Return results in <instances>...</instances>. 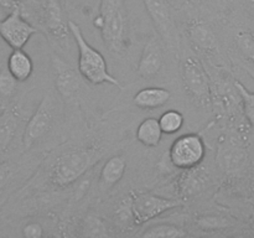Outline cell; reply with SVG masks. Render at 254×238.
I'll return each mask as SVG.
<instances>
[{"mask_svg":"<svg viewBox=\"0 0 254 238\" xmlns=\"http://www.w3.org/2000/svg\"><path fill=\"white\" fill-rule=\"evenodd\" d=\"M68 29L78 49V73L82 78L92 84L108 83L122 88L118 79L109 73L108 64L103 55L84 39L81 27L72 20H68Z\"/></svg>","mask_w":254,"mask_h":238,"instance_id":"obj_1","label":"cell"},{"mask_svg":"<svg viewBox=\"0 0 254 238\" xmlns=\"http://www.w3.org/2000/svg\"><path fill=\"white\" fill-rule=\"evenodd\" d=\"M93 25L101 31L104 46L114 54L124 50L127 35V10L123 0H101L99 14Z\"/></svg>","mask_w":254,"mask_h":238,"instance_id":"obj_2","label":"cell"},{"mask_svg":"<svg viewBox=\"0 0 254 238\" xmlns=\"http://www.w3.org/2000/svg\"><path fill=\"white\" fill-rule=\"evenodd\" d=\"M102 156L98 148L72 149L57 159L50 180L57 187H64L78 180Z\"/></svg>","mask_w":254,"mask_h":238,"instance_id":"obj_3","label":"cell"},{"mask_svg":"<svg viewBox=\"0 0 254 238\" xmlns=\"http://www.w3.org/2000/svg\"><path fill=\"white\" fill-rule=\"evenodd\" d=\"M181 78L189 97L197 106L208 108L212 102L210 78L197 57L190 56L184 60L181 64Z\"/></svg>","mask_w":254,"mask_h":238,"instance_id":"obj_4","label":"cell"},{"mask_svg":"<svg viewBox=\"0 0 254 238\" xmlns=\"http://www.w3.org/2000/svg\"><path fill=\"white\" fill-rule=\"evenodd\" d=\"M143 2L160 39L171 52L179 55L180 35H179L178 25L173 16L169 1L166 0H143Z\"/></svg>","mask_w":254,"mask_h":238,"instance_id":"obj_5","label":"cell"},{"mask_svg":"<svg viewBox=\"0 0 254 238\" xmlns=\"http://www.w3.org/2000/svg\"><path fill=\"white\" fill-rule=\"evenodd\" d=\"M206 155V145L198 134L188 133L179 136L171 144L169 159L175 168L181 170L196 168L203 161Z\"/></svg>","mask_w":254,"mask_h":238,"instance_id":"obj_6","label":"cell"},{"mask_svg":"<svg viewBox=\"0 0 254 238\" xmlns=\"http://www.w3.org/2000/svg\"><path fill=\"white\" fill-rule=\"evenodd\" d=\"M131 212H133L134 225L141 226L153 218L163 215L166 211L174 210L183 206L180 200L165 198L149 192H135L130 191Z\"/></svg>","mask_w":254,"mask_h":238,"instance_id":"obj_7","label":"cell"},{"mask_svg":"<svg viewBox=\"0 0 254 238\" xmlns=\"http://www.w3.org/2000/svg\"><path fill=\"white\" fill-rule=\"evenodd\" d=\"M54 109L52 97L49 93L45 94L34 114L27 120L22 134V144L26 150L49 133L54 123Z\"/></svg>","mask_w":254,"mask_h":238,"instance_id":"obj_8","label":"cell"},{"mask_svg":"<svg viewBox=\"0 0 254 238\" xmlns=\"http://www.w3.org/2000/svg\"><path fill=\"white\" fill-rule=\"evenodd\" d=\"M39 30L21 15L19 7H14L7 16L0 20V37L11 47L22 49Z\"/></svg>","mask_w":254,"mask_h":238,"instance_id":"obj_9","label":"cell"},{"mask_svg":"<svg viewBox=\"0 0 254 238\" xmlns=\"http://www.w3.org/2000/svg\"><path fill=\"white\" fill-rule=\"evenodd\" d=\"M51 66L55 74V84L62 98L71 99L81 89V77L76 69L56 54L51 55Z\"/></svg>","mask_w":254,"mask_h":238,"instance_id":"obj_10","label":"cell"},{"mask_svg":"<svg viewBox=\"0 0 254 238\" xmlns=\"http://www.w3.org/2000/svg\"><path fill=\"white\" fill-rule=\"evenodd\" d=\"M164 49L161 41L156 36H151L146 41L140 59H139L136 72L140 78H151L156 76L163 68Z\"/></svg>","mask_w":254,"mask_h":238,"instance_id":"obj_11","label":"cell"},{"mask_svg":"<svg viewBox=\"0 0 254 238\" xmlns=\"http://www.w3.org/2000/svg\"><path fill=\"white\" fill-rule=\"evenodd\" d=\"M42 22L46 31L57 39H64L68 35V20L66 19L60 0H45Z\"/></svg>","mask_w":254,"mask_h":238,"instance_id":"obj_12","label":"cell"},{"mask_svg":"<svg viewBox=\"0 0 254 238\" xmlns=\"http://www.w3.org/2000/svg\"><path fill=\"white\" fill-rule=\"evenodd\" d=\"M188 36L195 49L203 54H216L218 50L217 37L213 30L201 20H193L188 25Z\"/></svg>","mask_w":254,"mask_h":238,"instance_id":"obj_13","label":"cell"},{"mask_svg":"<svg viewBox=\"0 0 254 238\" xmlns=\"http://www.w3.org/2000/svg\"><path fill=\"white\" fill-rule=\"evenodd\" d=\"M216 159L222 170H225L226 173H235L245 165L247 154L232 141H223L218 145Z\"/></svg>","mask_w":254,"mask_h":238,"instance_id":"obj_14","label":"cell"},{"mask_svg":"<svg viewBox=\"0 0 254 238\" xmlns=\"http://www.w3.org/2000/svg\"><path fill=\"white\" fill-rule=\"evenodd\" d=\"M171 99V92L163 87H145L133 97L134 106L143 111L161 108Z\"/></svg>","mask_w":254,"mask_h":238,"instance_id":"obj_15","label":"cell"},{"mask_svg":"<svg viewBox=\"0 0 254 238\" xmlns=\"http://www.w3.org/2000/svg\"><path fill=\"white\" fill-rule=\"evenodd\" d=\"M6 68L17 82H25L31 77L34 62L26 51L22 49H15L7 57Z\"/></svg>","mask_w":254,"mask_h":238,"instance_id":"obj_16","label":"cell"},{"mask_svg":"<svg viewBox=\"0 0 254 238\" xmlns=\"http://www.w3.org/2000/svg\"><path fill=\"white\" fill-rule=\"evenodd\" d=\"M127 170V160L122 155H113L106 161L101 170V185L109 188L123 178Z\"/></svg>","mask_w":254,"mask_h":238,"instance_id":"obj_17","label":"cell"},{"mask_svg":"<svg viewBox=\"0 0 254 238\" xmlns=\"http://www.w3.org/2000/svg\"><path fill=\"white\" fill-rule=\"evenodd\" d=\"M163 130L160 128L159 120L154 117H148L143 119L136 128V140L146 148H156L163 138Z\"/></svg>","mask_w":254,"mask_h":238,"instance_id":"obj_18","label":"cell"},{"mask_svg":"<svg viewBox=\"0 0 254 238\" xmlns=\"http://www.w3.org/2000/svg\"><path fill=\"white\" fill-rule=\"evenodd\" d=\"M140 236L144 238H180L188 236V232L176 225L159 223L153 227H149Z\"/></svg>","mask_w":254,"mask_h":238,"instance_id":"obj_19","label":"cell"},{"mask_svg":"<svg viewBox=\"0 0 254 238\" xmlns=\"http://www.w3.org/2000/svg\"><path fill=\"white\" fill-rule=\"evenodd\" d=\"M16 128V119L12 114L5 113L0 117V154H4L9 149Z\"/></svg>","mask_w":254,"mask_h":238,"instance_id":"obj_20","label":"cell"},{"mask_svg":"<svg viewBox=\"0 0 254 238\" xmlns=\"http://www.w3.org/2000/svg\"><path fill=\"white\" fill-rule=\"evenodd\" d=\"M158 120L163 133L171 135V134L178 133L183 128L185 118L181 112L176 111V109H169L159 117Z\"/></svg>","mask_w":254,"mask_h":238,"instance_id":"obj_21","label":"cell"},{"mask_svg":"<svg viewBox=\"0 0 254 238\" xmlns=\"http://www.w3.org/2000/svg\"><path fill=\"white\" fill-rule=\"evenodd\" d=\"M82 236L92 238L108 237V227L101 217L96 215H88L83 221L82 226Z\"/></svg>","mask_w":254,"mask_h":238,"instance_id":"obj_22","label":"cell"},{"mask_svg":"<svg viewBox=\"0 0 254 238\" xmlns=\"http://www.w3.org/2000/svg\"><path fill=\"white\" fill-rule=\"evenodd\" d=\"M184 171H185V174L181 178V192L185 196H189L201 190V186H202L201 178H202V176H201L200 165Z\"/></svg>","mask_w":254,"mask_h":238,"instance_id":"obj_23","label":"cell"},{"mask_svg":"<svg viewBox=\"0 0 254 238\" xmlns=\"http://www.w3.org/2000/svg\"><path fill=\"white\" fill-rule=\"evenodd\" d=\"M236 45L238 50L248 61L254 62V34L247 30H241L236 34Z\"/></svg>","mask_w":254,"mask_h":238,"instance_id":"obj_24","label":"cell"},{"mask_svg":"<svg viewBox=\"0 0 254 238\" xmlns=\"http://www.w3.org/2000/svg\"><path fill=\"white\" fill-rule=\"evenodd\" d=\"M235 86L243 102V109L247 120L254 128V92L248 91L240 81H235Z\"/></svg>","mask_w":254,"mask_h":238,"instance_id":"obj_25","label":"cell"},{"mask_svg":"<svg viewBox=\"0 0 254 238\" xmlns=\"http://www.w3.org/2000/svg\"><path fill=\"white\" fill-rule=\"evenodd\" d=\"M17 88V81L7 68L0 69V97L10 98L14 96Z\"/></svg>","mask_w":254,"mask_h":238,"instance_id":"obj_26","label":"cell"},{"mask_svg":"<svg viewBox=\"0 0 254 238\" xmlns=\"http://www.w3.org/2000/svg\"><path fill=\"white\" fill-rule=\"evenodd\" d=\"M116 216L118 222L123 223V225H134L133 220V212H131V200L130 195L128 197L124 198L121 203H119L118 208L116 211ZM135 226V225H134Z\"/></svg>","mask_w":254,"mask_h":238,"instance_id":"obj_27","label":"cell"},{"mask_svg":"<svg viewBox=\"0 0 254 238\" xmlns=\"http://www.w3.org/2000/svg\"><path fill=\"white\" fill-rule=\"evenodd\" d=\"M197 225L202 230H215L227 226V221L221 217H202L197 221Z\"/></svg>","mask_w":254,"mask_h":238,"instance_id":"obj_28","label":"cell"},{"mask_svg":"<svg viewBox=\"0 0 254 238\" xmlns=\"http://www.w3.org/2000/svg\"><path fill=\"white\" fill-rule=\"evenodd\" d=\"M22 236L25 238H41L44 236V228L39 222H29L22 228Z\"/></svg>","mask_w":254,"mask_h":238,"instance_id":"obj_29","label":"cell"},{"mask_svg":"<svg viewBox=\"0 0 254 238\" xmlns=\"http://www.w3.org/2000/svg\"><path fill=\"white\" fill-rule=\"evenodd\" d=\"M14 175V166L10 164H1L0 165V190L5 187L10 178Z\"/></svg>","mask_w":254,"mask_h":238,"instance_id":"obj_30","label":"cell"},{"mask_svg":"<svg viewBox=\"0 0 254 238\" xmlns=\"http://www.w3.org/2000/svg\"><path fill=\"white\" fill-rule=\"evenodd\" d=\"M243 2H245L246 9L254 15V0H243Z\"/></svg>","mask_w":254,"mask_h":238,"instance_id":"obj_31","label":"cell"},{"mask_svg":"<svg viewBox=\"0 0 254 238\" xmlns=\"http://www.w3.org/2000/svg\"><path fill=\"white\" fill-rule=\"evenodd\" d=\"M169 1L173 2L175 6H183V5H185L188 2V0H169Z\"/></svg>","mask_w":254,"mask_h":238,"instance_id":"obj_32","label":"cell"},{"mask_svg":"<svg viewBox=\"0 0 254 238\" xmlns=\"http://www.w3.org/2000/svg\"><path fill=\"white\" fill-rule=\"evenodd\" d=\"M245 68H246V71H247L248 73H250L251 76H252V78L254 79V68H251V67H247V66H246Z\"/></svg>","mask_w":254,"mask_h":238,"instance_id":"obj_33","label":"cell"}]
</instances>
